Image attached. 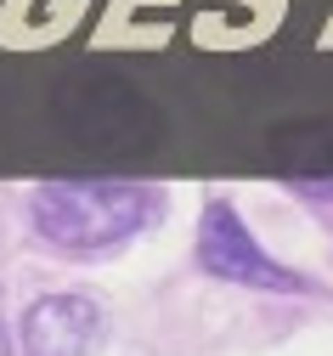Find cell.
Returning <instances> with one entry per match:
<instances>
[{
	"mask_svg": "<svg viewBox=\"0 0 333 356\" xmlns=\"http://www.w3.org/2000/svg\"><path fill=\"white\" fill-rule=\"evenodd\" d=\"M164 193L147 181H45L29 198L34 232L63 254H113L159 220Z\"/></svg>",
	"mask_w": 333,
	"mask_h": 356,
	"instance_id": "obj_1",
	"label": "cell"
},
{
	"mask_svg": "<svg viewBox=\"0 0 333 356\" xmlns=\"http://www.w3.org/2000/svg\"><path fill=\"white\" fill-rule=\"evenodd\" d=\"M198 260H204V272L220 277V283H237V289H266V294H300L305 277L289 272V266H277L254 232L243 227V215H237L226 198L204 204L198 215Z\"/></svg>",
	"mask_w": 333,
	"mask_h": 356,
	"instance_id": "obj_2",
	"label": "cell"
},
{
	"mask_svg": "<svg viewBox=\"0 0 333 356\" xmlns=\"http://www.w3.org/2000/svg\"><path fill=\"white\" fill-rule=\"evenodd\" d=\"M102 334H108V317L90 294H45L17 323L23 356H97Z\"/></svg>",
	"mask_w": 333,
	"mask_h": 356,
	"instance_id": "obj_3",
	"label": "cell"
},
{
	"mask_svg": "<svg viewBox=\"0 0 333 356\" xmlns=\"http://www.w3.org/2000/svg\"><path fill=\"white\" fill-rule=\"evenodd\" d=\"M0 356H12V334H6V317H0Z\"/></svg>",
	"mask_w": 333,
	"mask_h": 356,
	"instance_id": "obj_4",
	"label": "cell"
}]
</instances>
